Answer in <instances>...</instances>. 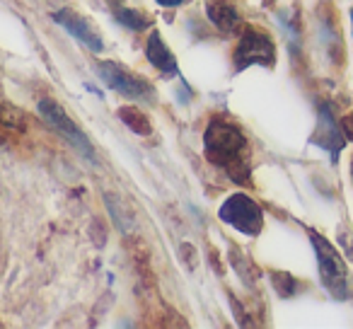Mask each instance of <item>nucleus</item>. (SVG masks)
Here are the masks:
<instances>
[{"mask_svg": "<svg viewBox=\"0 0 353 329\" xmlns=\"http://www.w3.org/2000/svg\"><path fill=\"white\" fill-rule=\"evenodd\" d=\"M203 148H206L208 160L225 170L228 177L235 179L237 184H250L252 155L250 143L240 131V126L225 121V119H211L206 136H203Z\"/></svg>", "mask_w": 353, "mask_h": 329, "instance_id": "1", "label": "nucleus"}, {"mask_svg": "<svg viewBox=\"0 0 353 329\" xmlns=\"http://www.w3.org/2000/svg\"><path fill=\"white\" fill-rule=\"evenodd\" d=\"M312 245L317 252V264H319V274L322 281L327 286V290L334 295L336 300H343L348 295V276H346V264H343L341 255L324 240L322 235L312 232Z\"/></svg>", "mask_w": 353, "mask_h": 329, "instance_id": "2", "label": "nucleus"}, {"mask_svg": "<svg viewBox=\"0 0 353 329\" xmlns=\"http://www.w3.org/2000/svg\"><path fill=\"white\" fill-rule=\"evenodd\" d=\"M276 59L274 41L264 34V32L254 30V27H242V34L237 39L235 49V66L237 68H247V66H271Z\"/></svg>", "mask_w": 353, "mask_h": 329, "instance_id": "3", "label": "nucleus"}, {"mask_svg": "<svg viewBox=\"0 0 353 329\" xmlns=\"http://www.w3.org/2000/svg\"><path fill=\"white\" fill-rule=\"evenodd\" d=\"M221 221L247 232V235H256L261 230V226H264V213H261L259 203H254L250 197L232 194L221 206Z\"/></svg>", "mask_w": 353, "mask_h": 329, "instance_id": "4", "label": "nucleus"}, {"mask_svg": "<svg viewBox=\"0 0 353 329\" xmlns=\"http://www.w3.org/2000/svg\"><path fill=\"white\" fill-rule=\"evenodd\" d=\"M39 112H41V117L49 121V126L54 128L56 133H61V136H63L65 141L75 148V150H80L85 157H92V146H90L88 136H85V133L78 128V123H75L73 119L63 112L61 104L51 102V99H41Z\"/></svg>", "mask_w": 353, "mask_h": 329, "instance_id": "5", "label": "nucleus"}, {"mask_svg": "<svg viewBox=\"0 0 353 329\" xmlns=\"http://www.w3.org/2000/svg\"><path fill=\"white\" fill-rule=\"evenodd\" d=\"M99 75H102V80L109 85L112 90H117V92L126 94V97L131 99H148L152 97V88L148 85V80L138 78V75L128 73L126 68H121V66L117 63H99Z\"/></svg>", "mask_w": 353, "mask_h": 329, "instance_id": "6", "label": "nucleus"}, {"mask_svg": "<svg viewBox=\"0 0 353 329\" xmlns=\"http://www.w3.org/2000/svg\"><path fill=\"white\" fill-rule=\"evenodd\" d=\"M54 20L59 22L61 27H63L65 32H70V34L75 37V39L80 41V44H85L88 49L92 51H102L104 44H102V37L97 34V32L90 27V22L85 20V17L75 15L73 10H68V8H63V10L54 12Z\"/></svg>", "mask_w": 353, "mask_h": 329, "instance_id": "7", "label": "nucleus"}, {"mask_svg": "<svg viewBox=\"0 0 353 329\" xmlns=\"http://www.w3.org/2000/svg\"><path fill=\"white\" fill-rule=\"evenodd\" d=\"M145 54H148V61H150L155 68H160L162 73H176V59L165 46V41H162L160 34H152L150 39H148Z\"/></svg>", "mask_w": 353, "mask_h": 329, "instance_id": "8", "label": "nucleus"}, {"mask_svg": "<svg viewBox=\"0 0 353 329\" xmlns=\"http://www.w3.org/2000/svg\"><path fill=\"white\" fill-rule=\"evenodd\" d=\"M312 141L317 143V146L327 148V150H332V148H334V152H336L339 148H343L341 131H339L336 123L332 121V117H329V114L324 112V109H322V117H319V126H317V131H314Z\"/></svg>", "mask_w": 353, "mask_h": 329, "instance_id": "9", "label": "nucleus"}, {"mask_svg": "<svg viewBox=\"0 0 353 329\" xmlns=\"http://www.w3.org/2000/svg\"><path fill=\"white\" fill-rule=\"evenodd\" d=\"M208 20L223 32H232L237 25H240V15L232 6L228 3H211L208 6Z\"/></svg>", "mask_w": 353, "mask_h": 329, "instance_id": "10", "label": "nucleus"}, {"mask_svg": "<svg viewBox=\"0 0 353 329\" xmlns=\"http://www.w3.org/2000/svg\"><path fill=\"white\" fill-rule=\"evenodd\" d=\"M119 119H121L133 133H138V136H150L152 133L150 121H148L145 114L138 112V107H121L119 109Z\"/></svg>", "mask_w": 353, "mask_h": 329, "instance_id": "11", "label": "nucleus"}, {"mask_svg": "<svg viewBox=\"0 0 353 329\" xmlns=\"http://www.w3.org/2000/svg\"><path fill=\"white\" fill-rule=\"evenodd\" d=\"M117 20L133 32H141V30H145V27H150V17L143 15V12H138V10H131V8L117 10Z\"/></svg>", "mask_w": 353, "mask_h": 329, "instance_id": "12", "label": "nucleus"}, {"mask_svg": "<svg viewBox=\"0 0 353 329\" xmlns=\"http://www.w3.org/2000/svg\"><path fill=\"white\" fill-rule=\"evenodd\" d=\"M157 3H160V6H165V8H172V6H179L182 0H157Z\"/></svg>", "mask_w": 353, "mask_h": 329, "instance_id": "13", "label": "nucleus"}, {"mask_svg": "<svg viewBox=\"0 0 353 329\" xmlns=\"http://www.w3.org/2000/svg\"><path fill=\"white\" fill-rule=\"evenodd\" d=\"M351 20H353V12H351Z\"/></svg>", "mask_w": 353, "mask_h": 329, "instance_id": "14", "label": "nucleus"}]
</instances>
